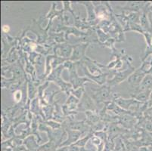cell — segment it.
<instances>
[{
    "mask_svg": "<svg viewBox=\"0 0 152 151\" xmlns=\"http://www.w3.org/2000/svg\"><path fill=\"white\" fill-rule=\"evenodd\" d=\"M144 73L136 72L134 75L131 76L129 79V83L132 84V85H138L142 81V79L143 78Z\"/></svg>",
    "mask_w": 152,
    "mask_h": 151,
    "instance_id": "1",
    "label": "cell"
},
{
    "mask_svg": "<svg viewBox=\"0 0 152 151\" xmlns=\"http://www.w3.org/2000/svg\"><path fill=\"white\" fill-rule=\"evenodd\" d=\"M152 85V76L151 75H148L146 76L144 80H142V82L141 84V90L142 91L147 90V88L148 89L149 87H151Z\"/></svg>",
    "mask_w": 152,
    "mask_h": 151,
    "instance_id": "2",
    "label": "cell"
},
{
    "mask_svg": "<svg viewBox=\"0 0 152 151\" xmlns=\"http://www.w3.org/2000/svg\"><path fill=\"white\" fill-rule=\"evenodd\" d=\"M151 91L149 89L145 90V91H143L142 92L139 93L138 95V96H136V99L139 100V101H148L149 98L151 96Z\"/></svg>",
    "mask_w": 152,
    "mask_h": 151,
    "instance_id": "3",
    "label": "cell"
},
{
    "mask_svg": "<svg viewBox=\"0 0 152 151\" xmlns=\"http://www.w3.org/2000/svg\"><path fill=\"white\" fill-rule=\"evenodd\" d=\"M146 128L148 129V131L152 132V123H149L146 125Z\"/></svg>",
    "mask_w": 152,
    "mask_h": 151,
    "instance_id": "4",
    "label": "cell"
},
{
    "mask_svg": "<svg viewBox=\"0 0 152 151\" xmlns=\"http://www.w3.org/2000/svg\"><path fill=\"white\" fill-rule=\"evenodd\" d=\"M150 105H152V91H151V96H150Z\"/></svg>",
    "mask_w": 152,
    "mask_h": 151,
    "instance_id": "5",
    "label": "cell"
},
{
    "mask_svg": "<svg viewBox=\"0 0 152 151\" xmlns=\"http://www.w3.org/2000/svg\"><path fill=\"white\" fill-rule=\"evenodd\" d=\"M151 135H152V132H151Z\"/></svg>",
    "mask_w": 152,
    "mask_h": 151,
    "instance_id": "6",
    "label": "cell"
}]
</instances>
